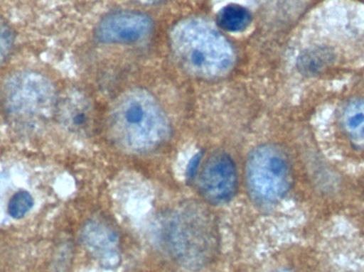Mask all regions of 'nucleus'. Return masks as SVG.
<instances>
[{
    "mask_svg": "<svg viewBox=\"0 0 364 272\" xmlns=\"http://www.w3.org/2000/svg\"><path fill=\"white\" fill-rule=\"evenodd\" d=\"M110 121L115 141L130 151H151L170 136L166 113L151 94L140 89L125 94L115 104Z\"/></svg>",
    "mask_w": 364,
    "mask_h": 272,
    "instance_id": "nucleus-1",
    "label": "nucleus"
},
{
    "mask_svg": "<svg viewBox=\"0 0 364 272\" xmlns=\"http://www.w3.org/2000/svg\"><path fill=\"white\" fill-rule=\"evenodd\" d=\"M173 49L182 66L199 78L214 79L226 75L235 63L230 43L211 25L188 19L172 33Z\"/></svg>",
    "mask_w": 364,
    "mask_h": 272,
    "instance_id": "nucleus-2",
    "label": "nucleus"
},
{
    "mask_svg": "<svg viewBox=\"0 0 364 272\" xmlns=\"http://www.w3.org/2000/svg\"><path fill=\"white\" fill-rule=\"evenodd\" d=\"M215 222L205 207L190 203L173 216L170 241L183 266L199 269L211 262L218 248Z\"/></svg>",
    "mask_w": 364,
    "mask_h": 272,
    "instance_id": "nucleus-3",
    "label": "nucleus"
},
{
    "mask_svg": "<svg viewBox=\"0 0 364 272\" xmlns=\"http://www.w3.org/2000/svg\"><path fill=\"white\" fill-rule=\"evenodd\" d=\"M9 114L21 123H38L50 116L57 106L55 87L36 72H18L6 81L2 89Z\"/></svg>",
    "mask_w": 364,
    "mask_h": 272,
    "instance_id": "nucleus-4",
    "label": "nucleus"
},
{
    "mask_svg": "<svg viewBox=\"0 0 364 272\" xmlns=\"http://www.w3.org/2000/svg\"><path fill=\"white\" fill-rule=\"evenodd\" d=\"M246 177L250 192L263 202H276L284 198L293 182L288 156L274 145L259 146L250 152Z\"/></svg>",
    "mask_w": 364,
    "mask_h": 272,
    "instance_id": "nucleus-5",
    "label": "nucleus"
},
{
    "mask_svg": "<svg viewBox=\"0 0 364 272\" xmlns=\"http://www.w3.org/2000/svg\"><path fill=\"white\" fill-rule=\"evenodd\" d=\"M198 188L207 202H229L237 190V171L232 158L227 153L210 156L199 173Z\"/></svg>",
    "mask_w": 364,
    "mask_h": 272,
    "instance_id": "nucleus-6",
    "label": "nucleus"
},
{
    "mask_svg": "<svg viewBox=\"0 0 364 272\" xmlns=\"http://www.w3.org/2000/svg\"><path fill=\"white\" fill-rule=\"evenodd\" d=\"M153 29V21L140 12L121 11L111 13L96 28V38L107 44H134L146 38Z\"/></svg>",
    "mask_w": 364,
    "mask_h": 272,
    "instance_id": "nucleus-7",
    "label": "nucleus"
},
{
    "mask_svg": "<svg viewBox=\"0 0 364 272\" xmlns=\"http://www.w3.org/2000/svg\"><path fill=\"white\" fill-rule=\"evenodd\" d=\"M82 241L87 249L104 266H114L119 262V239L112 229L102 222H92L85 226Z\"/></svg>",
    "mask_w": 364,
    "mask_h": 272,
    "instance_id": "nucleus-8",
    "label": "nucleus"
},
{
    "mask_svg": "<svg viewBox=\"0 0 364 272\" xmlns=\"http://www.w3.org/2000/svg\"><path fill=\"white\" fill-rule=\"evenodd\" d=\"M59 113L64 125L74 131H82L92 121V107L89 100L78 92L68 94L59 104Z\"/></svg>",
    "mask_w": 364,
    "mask_h": 272,
    "instance_id": "nucleus-9",
    "label": "nucleus"
},
{
    "mask_svg": "<svg viewBox=\"0 0 364 272\" xmlns=\"http://www.w3.org/2000/svg\"><path fill=\"white\" fill-rule=\"evenodd\" d=\"M342 130L353 147L364 152V98L350 100L342 109Z\"/></svg>",
    "mask_w": 364,
    "mask_h": 272,
    "instance_id": "nucleus-10",
    "label": "nucleus"
},
{
    "mask_svg": "<svg viewBox=\"0 0 364 272\" xmlns=\"http://www.w3.org/2000/svg\"><path fill=\"white\" fill-rule=\"evenodd\" d=\"M252 19V13L245 6L230 4L220 9L216 15V25L229 33H237L247 29Z\"/></svg>",
    "mask_w": 364,
    "mask_h": 272,
    "instance_id": "nucleus-11",
    "label": "nucleus"
},
{
    "mask_svg": "<svg viewBox=\"0 0 364 272\" xmlns=\"http://www.w3.org/2000/svg\"><path fill=\"white\" fill-rule=\"evenodd\" d=\"M333 60L331 50L318 47L301 53L297 60V67L305 76L314 77L327 70L333 63Z\"/></svg>",
    "mask_w": 364,
    "mask_h": 272,
    "instance_id": "nucleus-12",
    "label": "nucleus"
},
{
    "mask_svg": "<svg viewBox=\"0 0 364 272\" xmlns=\"http://www.w3.org/2000/svg\"><path fill=\"white\" fill-rule=\"evenodd\" d=\"M33 207V198L29 192H16L9 201L8 212L13 218L18 219L23 217Z\"/></svg>",
    "mask_w": 364,
    "mask_h": 272,
    "instance_id": "nucleus-13",
    "label": "nucleus"
},
{
    "mask_svg": "<svg viewBox=\"0 0 364 272\" xmlns=\"http://www.w3.org/2000/svg\"><path fill=\"white\" fill-rule=\"evenodd\" d=\"M14 36L10 28L0 19V65L6 61L12 51Z\"/></svg>",
    "mask_w": 364,
    "mask_h": 272,
    "instance_id": "nucleus-14",
    "label": "nucleus"
},
{
    "mask_svg": "<svg viewBox=\"0 0 364 272\" xmlns=\"http://www.w3.org/2000/svg\"><path fill=\"white\" fill-rule=\"evenodd\" d=\"M200 154H199V156L197 154V156H195L194 158L190 161V164H188V178L194 177L195 173H196L199 162H200Z\"/></svg>",
    "mask_w": 364,
    "mask_h": 272,
    "instance_id": "nucleus-15",
    "label": "nucleus"
},
{
    "mask_svg": "<svg viewBox=\"0 0 364 272\" xmlns=\"http://www.w3.org/2000/svg\"><path fill=\"white\" fill-rule=\"evenodd\" d=\"M141 4H157V2L164 1V0H136Z\"/></svg>",
    "mask_w": 364,
    "mask_h": 272,
    "instance_id": "nucleus-16",
    "label": "nucleus"
},
{
    "mask_svg": "<svg viewBox=\"0 0 364 272\" xmlns=\"http://www.w3.org/2000/svg\"><path fill=\"white\" fill-rule=\"evenodd\" d=\"M277 272H292V271H286V269H284V271H277Z\"/></svg>",
    "mask_w": 364,
    "mask_h": 272,
    "instance_id": "nucleus-17",
    "label": "nucleus"
}]
</instances>
